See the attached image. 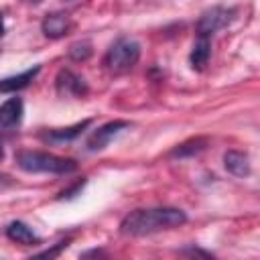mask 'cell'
Here are the masks:
<instances>
[{
  "label": "cell",
  "instance_id": "obj_1",
  "mask_svg": "<svg viewBox=\"0 0 260 260\" xmlns=\"http://www.w3.org/2000/svg\"><path fill=\"white\" fill-rule=\"evenodd\" d=\"M187 223V213L179 207H144L126 213L120 221V234L142 238Z\"/></svg>",
  "mask_w": 260,
  "mask_h": 260
},
{
  "label": "cell",
  "instance_id": "obj_2",
  "mask_svg": "<svg viewBox=\"0 0 260 260\" xmlns=\"http://www.w3.org/2000/svg\"><path fill=\"white\" fill-rule=\"evenodd\" d=\"M14 162L20 171L32 175H69L77 171V162L67 156H59L45 150H18L14 154Z\"/></svg>",
  "mask_w": 260,
  "mask_h": 260
},
{
  "label": "cell",
  "instance_id": "obj_3",
  "mask_svg": "<svg viewBox=\"0 0 260 260\" xmlns=\"http://www.w3.org/2000/svg\"><path fill=\"white\" fill-rule=\"evenodd\" d=\"M140 53H142V47H140V43L136 39L120 37L106 51L104 65L112 73H126V71H130L138 63Z\"/></svg>",
  "mask_w": 260,
  "mask_h": 260
},
{
  "label": "cell",
  "instance_id": "obj_4",
  "mask_svg": "<svg viewBox=\"0 0 260 260\" xmlns=\"http://www.w3.org/2000/svg\"><path fill=\"white\" fill-rule=\"evenodd\" d=\"M234 14H236V10L234 8H225V6H213V8L205 10L199 16L197 24H195L197 37H211L213 32L225 28L234 20Z\"/></svg>",
  "mask_w": 260,
  "mask_h": 260
},
{
  "label": "cell",
  "instance_id": "obj_5",
  "mask_svg": "<svg viewBox=\"0 0 260 260\" xmlns=\"http://www.w3.org/2000/svg\"><path fill=\"white\" fill-rule=\"evenodd\" d=\"M55 89L61 98H85L89 91V85L85 77L77 75L71 69H61L55 77Z\"/></svg>",
  "mask_w": 260,
  "mask_h": 260
},
{
  "label": "cell",
  "instance_id": "obj_6",
  "mask_svg": "<svg viewBox=\"0 0 260 260\" xmlns=\"http://www.w3.org/2000/svg\"><path fill=\"white\" fill-rule=\"evenodd\" d=\"M130 126H132V124H130L128 120H112V122L102 124V126L95 128V130L91 132V136L87 138V150H91V152L104 150V148L112 142L114 136H118L122 130H126V128H130Z\"/></svg>",
  "mask_w": 260,
  "mask_h": 260
},
{
  "label": "cell",
  "instance_id": "obj_7",
  "mask_svg": "<svg viewBox=\"0 0 260 260\" xmlns=\"http://www.w3.org/2000/svg\"><path fill=\"white\" fill-rule=\"evenodd\" d=\"M71 28H73V22L67 12H51L41 22V30L47 39H63L71 32Z\"/></svg>",
  "mask_w": 260,
  "mask_h": 260
},
{
  "label": "cell",
  "instance_id": "obj_8",
  "mask_svg": "<svg viewBox=\"0 0 260 260\" xmlns=\"http://www.w3.org/2000/svg\"><path fill=\"white\" fill-rule=\"evenodd\" d=\"M22 116H24V102H22V98H18V95L8 98L0 106V128H4V130L18 128L20 122H22Z\"/></svg>",
  "mask_w": 260,
  "mask_h": 260
},
{
  "label": "cell",
  "instance_id": "obj_9",
  "mask_svg": "<svg viewBox=\"0 0 260 260\" xmlns=\"http://www.w3.org/2000/svg\"><path fill=\"white\" fill-rule=\"evenodd\" d=\"M4 234H6V238L10 240V242H16V244H20V246H39L43 240L37 236V232L28 225V223H24V221H20V219H14V221H10L6 228H4Z\"/></svg>",
  "mask_w": 260,
  "mask_h": 260
},
{
  "label": "cell",
  "instance_id": "obj_10",
  "mask_svg": "<svg viewBox=\"0 0 260 260\" xmlns=\"http://www.w3.org/2000/svg\"><path fill=\"white\" fill-rule=\"evenodd\" d=\"M89 124H91V118H85V120H81V122H77V124H73V126H67V128H51V130L43 132L41 138H43L45 142H51V144L71 142V140H75Z\"/></svg>",
  "mask_w": 260,
  "mask_h": 260
},
{
  "label": "cell",
  "instance_id": "obj_11",
  "mask_svg": "<svg viewBox=\"0 0 260 260\" xmlns=\"http://www.w3.org/2000/svg\"><path fill=\"white\" fill-rule=\"evenodd\" d=\"M223 167L230 175L244 179L252 173V165H250V156L242 150H225L223 152Z\"/></svg>",
  "mask_w": 260,
  "mask_h": 260
},
{
  "label": "cell",
  "instance_id": "obj_12",
  "mask_svg": "<svg viewBox=\"0 0 260 260\" xmlns=\"http://www.w3.org/2000/svg\"><path fill=\"white\" fill-rule=\"evenodd\" d=\"M41 73V65H35V67H28L16 75H10V77H4L0 79V91L2 93H16L24 87L30 85V81Z\"/></svg>",
  "mask_w": 260,
  "mask_h": 260
},
{
  "label": "cell",
  "instance_id": "obj_13",
  "mask_svg": "<svg viewBox=\"0 0 260 260\" xmlns=\"http://www.w3.org/2000/svg\"><path fill=\"white\" fill-rule=\"evenodd\" d=\"M211 57V43L209 37H197L191 53H189V65L193 71H203Z\"/></svg>",
  "mask_w": 260,
  "mask_h": 260
},
{
  "label": "cell",
  "instance_id": "obj_14",
  "mask_svg": "<svg viewBox=\"0 0 260 260\" xmlns=\"http://www.w3.org/2000/svg\"><path fill=\"white\" fill-rule=\"evenodd\" d=\"M207 144H209V140H207L205 136L189 138V140L177 144V146L169 152V156H171V158H189V156H195V154L203 152V150L207 148Z\"/></svg>",
  "mask_w": 260,
  "mask_h": 260
},
{
  "label": "cell",
  "instance_id": "obj_15",
  "mask_svg": "<svg viewBox=\"0 0 260 260\" xmlns=\"http://www.w3.org/2000/svg\"><path fill=\"white\" fill-rule=\"evenodd\" d=\"M91 53H93V47H91V43L89 41H75L69 49H67V55H69V59L71 61H75V63H83V61H87L89 57H91Z\"/></svg>",
  "mask_w": 260,
  "mask_h": 260
},
{
  "label": "cell",
  "instance_id": "obj_16",
  "mask_svg": "<svg viewBox=\"0 0 260 260\" xmlns=\"http://www.w3.org/2000/svg\"><path fill=\"white\" fill-rule=\"evenodd\" d=\"M83 185H85V179H83V181H77V183H75L71 189H65V191L59 195V199H73V197H77V195L81 193Z\"/></svg>",
  "mask_w": 260,
  "mask_h": 260
},
{
  "label": "cell",
  "instance_id": "obj_17",
  "mask_svg": "<svg viewBox=\"0 0 260 260\" xmlns=\"http://www.w3.org/2000/svg\"><path fill=\"white\" fill-rule=\"evenodd\" d=\"M69 246V240H65V242H59L55 248H51V250H45V252H39L37 256H45V258H53V256H57L63 248H67Z\"/></svg>",
  "mask_w": 260,
  "mask_h": 260
},
{
  "label": "cell",
  "instance_id": "obj_18",
  "mask_svg": "<svg viewBox=\"0 0 260 260\" xmlns=\"http://www.w3.org/2000/svg\"><path fill=\"white\" fill-rule=\"evenodd\" d=\"M81 256L83 258H87V256H104V252L102 250H89V252H83Z\"/></svg>",
  "mask_w": 260,
  "mask_h": 260
},
{
  "label": "cell",
  "instance_id": "obj_19",
  "mask_svg": "<svg viewBox=\"0 0 260 260\" xmlns=\"http://www.w3.org/2000/svg\"><path fill=\"white\" fill-rule=\"evenodd\" d=\"M12 181H10V177L8 175H0V185H10Z\"/></svg>",
  "mask_w": 260,
  "mask_h": 260
},
{
  "label": "cell",
  "instance_id": "obj_20",
  "mask_svg": "<svg viewBox=\"0 0 260 260\" xmlns=\"http://www.w3.org/2000/svg\"><path fill=\"white\" fill-rule=\"evenodd\" d=\"M4 30H6V26H4V18H2V14H0V37L4 35Z\"/></svg>",
  "mask_w": 260,
  "mask_h": 260
},
{
  "label": "cell",
  "instance_id": "obj_21",
  "mask_svg": "<svg viewBox=\"0 0 260 260\" xmlns=\"http://www.w3.org/2000/svg\"><path fill=\"white\" fill-rule=\"evenodd\" d=\"M4 158V146H2V142H0V160Z\"/></svg>",
  "mask_w": 260,
  "mask_h": 260
},
{
  "label": "cell",
  "instance_id": "obj_22",
  "mask_svg": "<svg viewBox=\"0 0 260 260\" xmlns=\"http://www.w3.org/2000/svg\"><path fill=\"white\" fill-rule=\"evenodd\" d=\"M30 2H35V4H37V2H41V0H30Z\"/></svg>",
  "mask_w": 260,
  "mask_h": 260
}]
</instances>
